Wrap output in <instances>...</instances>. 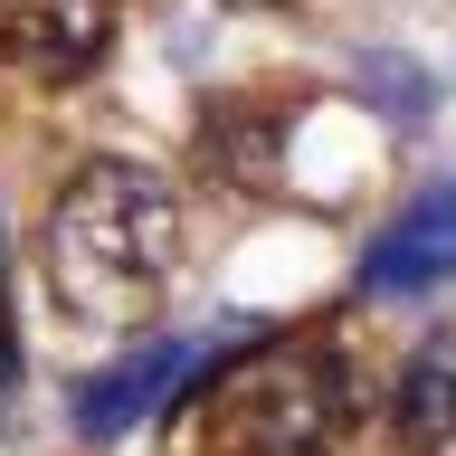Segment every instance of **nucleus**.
I'll list each match as a JSON object with an SVG mask.
<instances>
[{
	"label": "nucleus",
	"instance_id": "f257e3e1",
	"mask_svg": "<svg viewBox=\"0 0 456 456\" xmlns=\"http://www.w3.org/2000/svg\"><path fill=\"white\" fill-rule=\"evenodd\" d=\"M191 266V219H181V191L162 171L124 162H86L48 209V285L77 323H142L162 314V295Z\"/></svg>",
	"mask_w": 456,
	"mask_h": 456
},
{
	"label": "nucleus",
	"instance_id": "f03ea898",
	"mask_svg": "<svg viewBox=\"0 0 456 456\" xmlns=\"http://www.w3.org/2000/svg\"><path fill=\"white\" fill-rule=\"evenodd\" d=\"M352 428V380L323 342H276L256 370L228 362V399L209 409V456H333Z\"/></svg>",
	"mask_w": 456,
	"mask_h": 456
},
{
	"label": "nucleus",
	"instance_id": "7ed1b4c3",
	"mask_svg": "<svg viewBox=\"0 0 456 456\" xmlns=\"http://www.w3.org/2000/svg\"><path fill=\"white\" fill-rule=\"evenodd\" d=\"M456 285V181H428L362 248V295H437Z\"/></svg>",
	"mask_w": 456,
	"mask_h": 456
},
{
	"label": "nucleus",
	"instance_id": "20e7f679",
	"mask_svg": "<svg viewBox=\"0 0 456 456\" xmlns=\"http://www.w3.org/2000/svg\"><path fill=\"white\" fill-rule=\"evenodd\" d=\"M114 38V0H0V57L28 77H86Z\"/></svg>",
	"mask_w": 456,
	"mask_h": 456
},
{
	"label": "nucleus",
	"instance_id": "39448f33",
	"mask_svg": "<svg viewBox=\"0 0 456 456\" xmlns=\"http://www.w3.org/2000/svg\"><path fill=\"white\" fill-rule=\"evenodd\" d=\"M200 362H209V352H200V342H181V333H152L142 352L105 362V370L77 390V437H95V447H105V437H124V428H134L142 409H162V390H171V380H191Z\"/></svg>",
	"mask_w": 456,
	"mask_h": 456
},
{
	"label": "nucleus",
	"instance_id": "423d86ee",
	"mask_svg": "<svg viewBox=\"0 0 456 456\" xmlns=\"http://www.w3.org/2000/svg\"><path fill=\"white\" fill-rule=\"evenodd\" d=\"M390 437L409 456H437L456 437V323L409 352V370H399V390H390Z\"/></svg>",
	"mask_w": 456,
	"mask_h": 456
},
{
	"label": "nucleus",
	"instance_id": "0eeeda50",
	"mask_svg": "<svg viewBox=\"0 0 456 456\" xmlns=\"http://www.w3.org/2000/svg\"><path fill=\"white\" fill-rule=\"evenodd\" d=\"M10 380H20V342H10V285H0V419H10Z\"/></svg>",
	"mask_w": 456,
	"mask_h": 456
},
{
	"label": "nucleus",
	"instance_id": "6e6552de",
	"mask_svg": "<svg viewBox=\"0 0 456 456\" xmlns=\"http://www.w3.org/2000/svg\"><path fill=\"white\" fill-rule=\"evenodd\" d=\"M219 10H285V0H219Z\"/></svg>",
	"mask_w": 456,
	"mask_h": 456
}]
</instances>
